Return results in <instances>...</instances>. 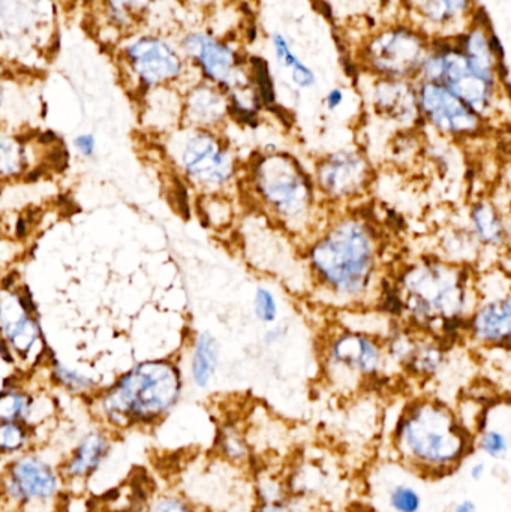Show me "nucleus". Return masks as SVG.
I'll return each instance as SVG.
<instances>
[{
	"mask_svg": "<svg viewBox=\"0 0 511 512\" xmlns=\"http://www.w3.org/2000/svg\"><path fill=\"white\" fill-rule=\"evenodd\" d=\"M444 352L437 343H414L410 355L404 361L414 375L431 376L443 364Z\"/></svg>",
	"mask_w": 511,
	"mask_h": 512,
	"instance_id": "393cba45",
	"label": "nucleus"
},
{
	"mask_svg": "<svg viewBox=\"0 0 511 512\" xmlns=\"http://www.w3.org/2000/svg\"><path fill=\"white\" fill-rule=\"evenodd\" d=\"M113 450L111 432L105 427L90 429L78 439L71 453L60 463L59 471L65 484L86 483L107 462Z\"/></svg>",
	"mask_w": 511,
	"mask_h": 512,
	"instance_id": "ddd939ff",
	"label": "nucleus"
},
{
	"mask_svg": "<svg viewBox=\"0 0 511 512\" xmlns=\"http://www.w3.org/2000/svg\"><path fill=\"white\" fill-rule=\"evenodd\" d=\"M182 45L183 50L197 60L210 80L230 86L234 66V56L230 48L203 33L186 36Z\"/></svg>",
	"mask_w": 511,
	"mask_h": 512,
	"instance_id": "2eb2a0df",
	"label": "nucleus"
},
{
	"mask_svg": "<svg viewBox=\"0 0 511 512\" xmlns=\"http://www.w3.org/2000/svg\"><path fill=\"white\" fill-rule=\"evenodd\" d=\"M378 236L359 218L332 222L308 249L312 276L321 288L341 300L365 297L377 273Z\"/></svg>",
	"mask_w": 511,
	"mask_h": 512,
	"instance_id": "f257e3e1",
	"label": "nucleus"
},
{
	"mask_svg": "<svg viewBox=\"0 0 511 512\" xmlns=\"http://www.w3.org/2000/svg\"><path fill=\"white\" fill-rule=\"evenodd\" d=\"M396 294L417 327L452 333V327L465 322L470 276L462 265L422 259L402 271Z\"/></svg>",
	"mask_w": 511,
	"mask_h": 512,
	"instance_id": "7ed1b4c3",
	"label": "nucleus"
},
{
	"mask_svg": "<svg viewBox=\"0 0 511 512\" xmlns=\"http://www.w3.org/2000/svg\"><path fill=\"white\" fill-rule=\"evenodd\" d=\"M342 101H344V93H342L339 89L332 90V92L327 95L326 102L329 110H336V108L342 104Z\"/></svg>",
	"mask_w": 511,
	"mask_h": 512,
	"instance_id": "c9c22d12",
	"label": "nucleus"
},
{
	"mask_svg": "<svg viewBox=\"0 0 511 512\" xmlns=\"http://www.w3.org/2000/svg\"><path fill=\"white\" fill-rule=\"evenodd\" d=\"M29 167L26 144L18 137L0 132V179H17Z\"/></svg>",
	"mask_w": 511,
	"mask_h": 512,
	"instance_id": "5701e85b",
	"label": "nucleus"
},
{
	"mask_svg": "<svg viewBox=\"0 0 511 512\" xmlns=\"http://www.w3.org/2000/svg\"><path fill=\"white\" fill-rule=\"evenodd\" d=\"M39 14V0H0V39L29 35Z\"/></svg>",
	"mask_w": 511,
	"mask_h": 512,
	"instance_id": "a211bd4d",
	"label": "nucleus"
},
{
	"mask_svg": "<svg viewBox=\"0 0 511 512\" xmlns=\"http://www.w3.org/2000/svg\"><path fill=\"white\" fill-rule=\"evenodd\" d=\"M36 402L21 388H6L0 391V423H26L33 427Z\"/></svg>",
	"mask_w": 511,
	"mask_h": 512,
	"instance_id": "4be33fe9",
	"label": "nucleus"
},
{
	"mask_svg": "<svg viewBox=\"0 0 511 512\" xmlns=\"http://www.w3.org/2000/svg\"><path fill=\"white\" fill-rule=\"evenodd\" d=\"M5 507V502H3V493H2V484H0V510Z\"/></svg>",
	"mask_w": 511,
	"mask_h": 512,
	"instance_id": "58836bf2",
	"label": "nucleus"
},
{
	"mask_svg": "<svg viewBox=\"0 0 511 512\" xmlns=\"http://www.w3.org/2000/svg\"><path fill=\"white\" fill-rule=\"evenodd\" d=\"M219 366V345L210 333L198 334L191 358V376L198 388L209 387Z\"/></svg>",
	"mask_w": 511,
	"mask_h": 512,
	"instance_id": "aec40b11",
	"label": "nucleus"
},
{
	"mask_svg": "<svg viewBox=\"0 0 511 512\" xmlns=\"http://www.w3.org/2000/svg\"><path fill=\"white\" fill-rule=\"evenodd\" d=\"M482 450L485 451L488 456L494 457V459H503L507 454V438L504 433L498 432V430H486L483 433Z\"/></svg>",
	"mask_w": 511,
	"mask_h": 512,
	"instance_id": "2f4dec72",
	"label": "nucleus"
},
{
	"mask_svg": "<svg viewBox=\"0 0 511 512\" xmlns=\"http://www.w3.org/2000/svg\"><path fill=\"white\" fill-rule=\"evenodd\" d=\"M485 472V465H483V463H477V465H474L473 468H471V478L477 481L482 480V478L485 477Z\"/></svg>",
	"mask_w": 511,
	"mask_h": 512,
	"instance_id": "e433bc0d",
	"label": "nucleus"
},
{
	"mask_svg": "<svg viewBox=\"0 0 511 512\" xmlns=\"http://www.w3.org/2000/svg\"><path fill=\"white\" fill-rule=\"evenodd\" d=\"M2 105H3V87L0 86V111H2Z\"/></svg>",
	"mask_w": 511,
	"mask_h": 512,
	"instance_id": "ea45409f",
	"label": "nucleus"
},
{
	"mask_svg": "<svg viewBox=\"0 0 511 512\" xmlns=\"http://www.w3.org/2000/svg\"><path fill=\"white\" fill-rule=\"evenodd\" d=\"M419 107L426 119L444 134L470 137L480 129V116L447 87L426 83L420 90Z\"/></svg>",
	"mask_w": 511,
	"mask_h": 512,
	"instance_id": "9b49d317",
	"label": "nucleus"
},
{
	"mask_svg": "<svg viewBox=\"0 0 511 512\" xmlns=\"http://www.w3.org/2000/svg\"><path fill=\"white\" fill-rule=\"evenodd\" d=\"M228 105L221 93L209 86L197 87L185 102V119L189 128L212 129L224 120Z\"/></svg>",
	"mask_w": 511,
	"mask_h": 512,
	"instance_id": "f3484780",
	"label": "nucleus"
},
{
	"mask_svg": "<svg viewBox=\"0 0 511 512\" xmlns=\"http://www.w3.org/2000/svg\"><path fill=\"white\" fill-rule=\"evenodd\" d=\"M390 504L398 512H417L420 510V496L411 487L399 486L390 495Z\"/></svg>",
	"mask_w": 511,
	"mask_h": 512,
	"instance_id": "7c9ffc66",
	"label": "nucleus"
},
{
	"mask_svg": "<svg viewBox=\"0 0 511 512\" xmlns=\"http://www.w3.org/2000/svg\"><path fill=\"white\" fill-rule=\"evenodd\" d=\"M468 331L477 343L485 346L509 345L511 298L509 292L479 304L468 318Z\"/></svg>",
	"mask_w": 511,
	"mask_h": 512,
	"instance_id": "4468645a",
	"label": "nucleus"
},
{
	"mask_svg": "<svg viewBox=\"0 0 511 512\" xmlns=\"http://www.w3.org/2000/svg\"><path fill=\"white\" fill-rule=\"evenodd\" d=\"M108 17L120 27H128L134 23L144 6V0H105Z\"/></svg>",
	"mask_w": 511,
	"mask_h": 512,
	"instance_id": "bb28decb",
	"label": "nucleus"
},
{
	"mask_svg": "<svg viewBox=\"0 0 511 512\" xmlns=\"http://www.w3.org/2000/svg\"><path fill=\"white\" fill-rule=\"evenodd\" d=\"M291 75H293V81L299 87H311L315 83V75L308 66L303 65L299 59H294L291 63Z\"/></svg>",
	"mask_w": 511,
	"mask_h": 512,
	"instance_id": "72a5a7b5",
	"label": "nucleus"
},
{
	"mask_svg": "<svg viewBox=\"0 0 511 512\" xmlns=\"http://www.w3.org/2000/svg\"><path fill=\"white\" fill-rule=\"evenodd\" d=\"M146 512H194L183 499L173 495H162L147 505Z\"/></svg>",
	"mask_w": 511,
	"mask_h": 512,
	"instance_id": "473e14b6",
	"label": "nucleus"
},
{
	"mask_svg": "<svg viewBox=\"0 0 511 512\" xmlns=\"http://www.w3.org/2000/svg\"><path fill=\"white\" fill-rule=\"evenodd\" d=\"M368 159L356 150H342L318 161L314 183L317 191L333 203L362 197L372 182Z\"/></svg>",
	"mask_w": 511,
	"mask_h": 512,
	"instance_id": "1a4fd4ad",
	"label": "nucleus"
},
{
	"mask_svg": "<svg viewBox=\"0 0 511 512\" xmlns=\"http://www.w3.org/2000/svg\"><path fill=\"white\" fill-rule=\"evenodd\" d=\"M182 387V373L173 361H143L99 391L96 412L110 432L153 426L173 411Z\"/></svg>",
	"mask_w": 511,
	"mask_h": 512,
	"instance_id": "f03ea898",
	"label": "nucleus"
},
{
	"mask_svg": "<svg viewBox=\"0 0 511 512\" xmlns=\"http://www.w3.org/2000/svg\"><path fill=\"white\" fill-rule=\"evenodd\" d=\"M258 206L288 233H305L317 207V186L299 159L284 152L258 155L248 171Z\"/></svg>",
	"mask_w": 511,
	"mask_h": 512,
	"instance_id": "20e7f679",
	"label": "nucleus"
},
{
	"mask_svg": "<svg viewBox=\"0 0 511 512\" xmlns=\"http://www.w3.org/2000/svg\"><path fill=\"white\" fill-rule=\"evenodd\" d=\"M327 358L333 369L351 375L372 376L383 364V348L368 334L342 331L330 340Z\"/></svg>",
	"mask_w": 511,
	"mask_h": 512,
	"instance_id": "f8f14e48",
	"label": "nucleus"
},
{
	"mask_svg": "<svg viewBox=\"0 0 511 512\" xmlns=\"http://www.w3.org/2000/svg\"><path fill=\"white\" fill-rule=\"evenodd\" d=\"M372 50L378 69L399 77L417 66L422 45L411 33L398 32L378 39Z\"/></svg>",
	"mask_w": 511,
	"mask_h": 512,
	"instance_id": "dca6fc26",
	"label": "nucleus"
},
{
	"mask_svg": "<svg viewBox=\"0 0 511 512\" xmlns=\"http://www.w3.org/2000/svg\"><path fill=\"white\" fill-rule=\"evenodd\" d=\"M465 6H467V0H426L423 11L432 20L440 21L459 14Z\"/></svg>",
	"mask_w": 511,
	"mask_h": 512,
	"instance_id": "c85d7f7f",
	"label": "nucleus"
},
{
	"mask_svg": "<svg viewBox=\"0 0 511 512\" xmlns=\"http://www.w3.org/2000/svg\"><path fill=\"white\" fill-rule=\"evenodd\" d=\"M401 441L414 459L431 466L455 463L467 444L455 415L434 402L413 406L402 421Z\"/></svg>",
	"mask_w": 511,
	"mask_h": 512,
	"instance_id": "39448f33",
	"label": "nucleus"
},
{
	"mask_svg": "<svg viewBox=\"0 0 511 512\" xmlns=\"http://www.w3.org/2000/svg\"><path fill=\"white\" fill-rule=\"evenodd\" d=\"M377 105L392 119L407 120L416 113L417 98L404 84H384L378 87Z\"/></svg>",
	"mask_w": 511,
	"mask_h": 512,
	"instance_id": "412c9836",
	"label": "nucleus"
},
{
	"mask_svg": "<svg viewBox=\"0 0 511 512\" xmlns=\"http://www.w3.org/2000/svg\"><path fill=\"white\" fill-rule=\"evenodd\" d=\"M474 236L486 246L504 245L507 239L506 222L500 210L491 201L482 200L471 209Z\"/></svg>",
	"mask_w": 511,
	"mask_h": 512,
	"instance_id": "6ab92c4d",
	"label": "nucleus"
},
{
	"mask_svg": "<svg viewBox=\"0 0 511 512\" xmlns=\"http://www.w3.org/2000/svg\"><path fill=\"white\" fill-rule=\"evenodd\" d=\"M41 328L32 301L18 288H0V343L6 354L29 360L41 345Z\"/></svg>",
	"mask_w": 511,
	"mask_h": 512,
	"instance_id": "9d476101",
	"label": "nucleus"
},
{
	"mask_svg": "<svg viewBox=\"0 0 511 512\" xmlns=\"http://www.w3.org/2000/svg\"><path fill=\"white\" fill-rule=\"evenodd\" d=\"M176 161L192 185L212 194L236 179V158L212 129L189 128L176 143Z\"/></svg>",
	"mask_w": 511,
	"mask_h": 512,
	"instance_id": "0eeeda50",
	"label": "nucleus"
},
{
	"mask_svg": "<svg viewBox=\"0 0 511 512\" xmlns=\"http://www.w3.org/2000/svg\"><path fill=\"white\" fill-rule=\"evenodd\" d=\"M254 310L258 321L264 322V324H272L276 321L279 313L278 301L270 289L264 288V286L257 288L254 297Z\"/></svg>",
	"mask_w": 511,
	"mask_h": 512,
	"instance_id": "cd10ccee",
	"label": "nucleus"
},
{
	"mask_svg": "<svg viewBox=\"0 0 511 512\" xmlns=\"http://www.w3.org/2000/svg\"><path fill=\"white\" fill-rule=\"evenodd\" d=\"M252 66H254L255 80H257L261 99H263L264 104L272 105L275 102V90H273L269 66L261 57H254L252 59Z\"/></svg>",
	"mask_w": 511,
	"mask_h": 512,
	"instance_id": "c756f323",
	"label": "nucleus"
},
{
	"mask_svg": "<svg viewBox=\"0 0 511 512\" xmlns=\"http://www.w3.org/2000/svg\"><path fill=\"white\" fill-rule=\"evenodd\" d=\"M455 512H477V507L473 501H464L455 508Z\"/></svg>",
	"mask_w": 511,
	"mask_h": 512,
	"instance_id": "4c0bfd02",
	"label": "nucleus"
},
{
	"mask_svg": "<svg viewBox=\"0 0 511 512\" xmlns=\"http://www.w3.org/2000/svg\"><path fill=\"white\" fill-rule=\"evenodd\" d=\"M122 65L144 90L177 80L183 72L182 57L173 45L155 35H138L122 47Z\"/></svg>",
	"mask_w": 511,
	"mask_h": 512,
	"instance_id": "6e6552de",
	"label": "nucleus"
},
{
	"mask_svg": "<svg viewBox=\"0 0 511 512\" xmlns=\"http://www.w3.org/2000/svg\"><path fill=\"white\" fill-rule=\"evenodd\" d=\"M33 427L26 423H0V457L18 456L32 450Z\"/></svg>",
	"mask_w": 511,
	"mask_h": 512,
	"instance_id": "b1692460",
	"label": "nucleus"
},
{
	"mask_svg": "<svg viewBox=\"0 0 511 512\" xmlns=\"http://www.w3.org/2000/svg\"><path fill=\"white\" fill-rule=\"evenodd\" d=\"M75 150L80 153L83 158H90L96 150V140L92 134L78 135L74 140Z\"/></svg>",
	"mask_w": 511,
	"mask_h": 512,
	"instance_id": "f704fd0d",
	"label": "nucleus"
},
{
	"mask_svg": "<svg viewBox=\"0 0 511 512\" xmlns=\"http://www.w3.org/2000/svg\"><path fill=\"white\" fill-rule=\"evenodd\" d=\"M3 502L21 512H51L62 495L59 466L32 450L9 459L0 472Z\"/></svg>",
	"mask_w": 511,
	"mask_h": 512,
	"instance_id": "423d86ee",
	"label": "nucleus"
},
{
	"mask_svg": "<svg viewBox=\"0 0 511 512\" xmlns=\"http://www.w3.org/2000/svg\"><path fill=\"white\" fill-rule=\"evenodd\" d=\"M53 379L57 385L74 394H86L95 390L93 379L78 373L77 370L68 369L57 361H54Z\"/></svg>",
	"mask_w": 511,
	"mask_h": 512,
	"instance_id": "a878e982",
	"label": "nucleus"
}]
</instances>
